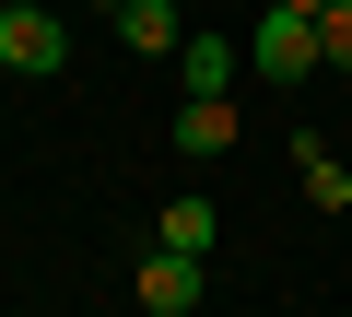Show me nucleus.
Here are the masks:
<instances>
[{
    "mask_svg": "<svg viewBox=\"0 0 352 317\" xmlns=\"http://www.w3.org/2000/svg\"><path fill=\"white\" fill-rule=\"evenodd\" d=\"M164 247H188V259H212V247H223V223H212V200H200V188H176V200H164Z\"/></svg>",
    "mask_w": 352,
    "mask_h": 317,
    "instance_id": "7",
    "label": "nucleus"
},
{
    "mask_svg": "<svg viewBox=\"0 0 352 317\" xmlns=\"http://www.w3.org/2000/svg\"><path fill=\"white\" fill-rule=\"evenodd\" d=\"M106 12H118V0H106Z\"/></svg>",
    "mask_w": 352,
    "mask_h": 317,
    "instance_id": "11",
    "label": "nucleus"
},
{
    "mask_svg": "<svg viewBox=\"0 0 352 317\" xmlns=\"http://www.w3.org/2000/svg\"><path fill=\"white\" fill-rule=\"evenodd\" d=\"M176 83H188V94H235V47L223 36H188V47H176Z\"/></svg>",
    "mask_w": 352,
    "mask_h": 317,
    "instance_id": "8",
    "label": "nucleus"
},
{
    "mask_svg": "<svg viewBox=\"0 0 352 317\" xmlns=\"http://www.w3.org/2000/svg\"><path fill=\"white\" fill-rule=\"evenodd\" d=\"M176 153H188V165L235 153V94H176Z\"/></svg>",
    "mask_w": 352,
    "mask_h": 317,
    "instance_id": "5",
    "label": "nucleus"
},
{
    "mask_svg": "<svg viewBox=\"0 0 352 317\" xmlns=\"http://www.w3.org/2000/svg\"><path fill=\"white\" fill-rule=\"evenodd\" d=\"M294 177H305V212H352V165H340L317 129H294Z\"/></svg>",
    "mask_w": 352,
    "mask_h": 317,
    "instance_id": "6",
    "label": "nucleus"
},
{
    "mask_svg": "<svg viewBox=\"0 0 352 317\" xmlns=\"http://www.w3.org/2000/svg\"><path fill=\"white\" fill-rule=\"evenodd\" d=\"M200 294H212V259H188V247H141V270H129V305L141 317H200Z\"/></svg>",
    "mask_w": 352,
    "mask_h": 317,
    "instance_id": "2",
    "label": "nucleus"
},
{
    "mask_svg": "<svg viewBox=\"0 0 352 317\" xmlns=\"http://www.w3.org/2000/svg\"><path fill=\"white\" fill-rule=\"evenodd\" d=\"M71 59V24L47 12V0H0V71H24V83H47Z\"/></svg>",
    "mask_w": 352,
    "mask_h": 317,
    "instance_id": "3",
    "label": "nucleus"
},
{
    "mask_svg": "<svg viewBox=\"0 0 352 317\" xmlns=\"http://www.w3.org/2000/svg\"><path fill=\"white\" fill-rule=\"evenodd\" d=\"M118 47L129 59H176L188 47V0H118Z\"/></svg>",
    "mask_w": 352,
    "mask_h": 317,
    "instance_id": "4",
    "label": "nucleus"
},
{
    "mask_svg": "<svg viewBox=\"0 0 352 317\" xmlns=\"http://www.w3.org/2000/svg\"><path fill=\"white\" fill-rule=\"evenodd\" d=\"M247 59H258V83H317L329 59H317V12H282V0H258V24H247Z\"/></svg>",
    "mask_w": 352,
    "mask_h": 317,
    "instance_id": "1",
    "label": "nucleus"
},
{
    "mask_svg": "<svg viewBox=\"0 0 352 317\" xmlns=\"http://www.w3.org/2000/svg\"><path fill=\"white\" fill-rule=\"evenodd\" d=\"M317 59H329V71H352V0H329V12H317Z\"/></svg>",
    "mask_w": 352,
    "mask_h": 317,
    "instance_id": "9",
    "label": "nucleus"
},
{
    "mask_svg": "<svg viewBox=\"0 0 352 317\" xmlns=\"http://www.w3.org/2000/svg\"><path fill=\"white\" fill-rule=\"evenodd\" d=\"M282 12H329V0H282Z\"/></svg>",
    "mask_w": 352,
    "mask_h": 317,
    "instance_id": "10",
    "label": "nucleus"
}]
</instances>
